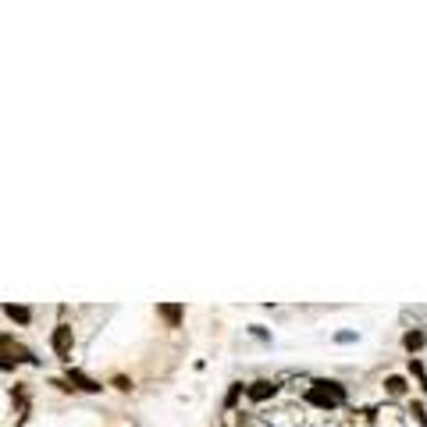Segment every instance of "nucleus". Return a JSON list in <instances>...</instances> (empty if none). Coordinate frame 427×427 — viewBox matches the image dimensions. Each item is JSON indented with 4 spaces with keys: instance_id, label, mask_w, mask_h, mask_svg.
Returning <instances> with one entry per match:
<instances>
[{
    "instance_id": "f8f14e48",
    "label": "nucleus",
    "mask_w": 427,
    "mask_h": 427,
    "mask_svg": "<svg viewBox=\"0 0 427 427\" xmlns=\"http://www.w3.org/2000/svg\"><path fill=\"white\" fill-rule=\"evenodd\" d=\"M410 413L417 417V424H420V427H427V413H424V406H420V402H413V406H410Z\"/></svg>"
},
{
    "instance_id": "9d476101",
    "label": "nucleus",
    "mask_w": 427,
    "mask_h": 427,
    "mask_svg": "<svg viewBox=\"0 0 427 427\" xmlns=\"http://www.w3.org/2000/svg\"><path fill=\"white\" fill-rule=\"evenodd\" d=\"M242 392H246V384H239V381H235L231 388H228V395H225V406H228V410H231L235 402H239V395H242Z\"/></svg>"
},
{
    "instance_id": "ddd939ff",
    "label": "nucleus",
    "mask_w": 427,
    "mask_h": 427,
    "mask_svg": "<svg viewBox=\"0 0 427 427\" xmlns=\"http://www.w3.org/2000/svg\"><path fill=\"white\" fill-rule=\"evenodd\" d=\"M111 384H114V388H118V392H132V381H128L125 374H118V377H114Z\"/></svg>"
},
{
    "instance_id": "20e7f679",
    "label": "nucleus",
    "mask_w": 427,
    "mask_h": 427,
    "mask_svg": "<svg viewBox=\"0 0 427 427\" xmlns=\"http://www.w3.org/2000/svg\"><path fill=\"white\" fill-rule=\"evenodd\" d=\"M64 381L72 384V388H79V392H90V395H96L103 384L100 381H93V377H85L82 371H75V367H68V374H64Z\"/></svg>"
},
{
    "instance_id": "9b49d317",
    "label": "nucleus",
    "mask_w": 427,
    "mask_h": 427,
    "mask_svg": "<svg viewBox=\"0 0 427 427\" xmlns=\"http://www.w3.org/2000/svg\"><path fill=\"white\" fill-rule=\"evenodd\" d=\"M410 374L420 381V388H427V371H424V363H420V360H410Z\"/></svg>"
},
{
    "instance_id": "f03ea898",
    "label": "nucleus",
    "mask_w": 427,
    "mask_h": 427,
    "mask_svg": "<svg viewBox=\"0 0 427 427\" xmlns=\"http://www.w3.org/2000/svg\"><path fill=\"white\" fill-rule=\"evenodd\" d=\"M306 399H310L313 406H320V410H331V406L346 402V388H342L338 381H317L313 388L306 392Z\"/></svg>"
},
{
    "instance_id": "7ed1b4c3",
    "label": "nucleus",
    "mask_w": 427,
    "mask_h": 427,
    "mask_svg": "<svg viewBox=\"0 0 427 427\" xmlns=\"http://www.w3.org/2000/svg\"><path fill=\"white\" fill-rule=\"evenodd\" d=\"M72 342H75V335H72V324H57V328H54V335H50V346H54V353H57L61 360H68V356H72Z\"/></svg>"
},
{
    "instance_id": "f257e3e1",
    "label": "nucleus",
    "mask_w": 427,
    "mask_h": 427,
    "mask_svg": "<svg viewBox=\"0 0 427 427\" xmlns=\"http://www.w3.org/2000/svg\"><path fill=\"white\" fill-rule=\"evenodd\" d=\"M18 363H36V356L14 342V335H0V371H14Z\"/></svg>"
},
{
    "instance_id": "1a4fd4ad",
    "label": "nucleus",
    "mask_w": 427,
    "mask_h": 427,
    "mask_svg": "<svg viewBox=\"0 0 427 427\" xmlns=\"http://www.w3.org/2000/svg\"><path fill=\"white\" fill-rule=\"evenodd\" d=\"M406 388H410V384H406V377H399V374L384 377V392H388V395H406Z\"/></svg>"
},
{
    "instance_id": "0eeeda50",
    "label": "nucleus",
    "mask_w": 427,
    "mask_h": 427,
    "mask_svg": "<svg viewBox=\"0 0 427 427\" xmlns=\"http://www.w3.org/2000/svg\"><path fill=\"white\" fill-rule=\"evenodd\" d=\"M4 313L14 320V324H29V320H32V310H29V306H21V303H8Z\"/></svg>"
},
{
    "instance_id": "423d86ee",
    "label": "nucleus",
    "mask_w": 427,
    "mask_h": 427,
    "mask_svg": "<svg viewBox=\"0 0 427 427\" xmlns=\"http://www.w3.org/2000/svg\"><path fill=\"white\" fill-rule=\"evenodd\" d=\"M157 313L167 320V328H182V317H185V306L182 303H160Z\"/></svg>"
},
{
    "instance_id": "6e6552de",
    "label": "nucleus",
    "mask_w": 427,
    "mask_h": 427,
    "mask_svg": "<svg viewBox=\"0 0 427 427\" xmlns=\"http://www.w3.org/2000/svg\"><path fill=\"white\" fill-rule=\"evenodd\" d=\"M424 342H427V335H424V331H417V328L402 335V346L410 349V353H420V349H424Z\"/></svg>"
},
{
    "instance_id": "39448f33",
    "label": "nucleus",
    "mask_w": 427,
    "mask_h": 427,
    "mask_svg": "<svg viewBox=\"0 0 427 427\" xmlns=\"http://www.w3.org/2000/svg\"><path fill=\"white\" fill-rule=\"evenodd\" d=\"M274 392H278L274 381H253V384H246V395H249L253 402H267Z\"/></svg>"
}]
</instances>
